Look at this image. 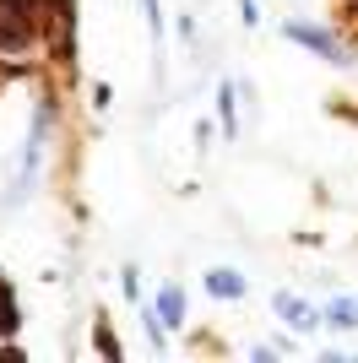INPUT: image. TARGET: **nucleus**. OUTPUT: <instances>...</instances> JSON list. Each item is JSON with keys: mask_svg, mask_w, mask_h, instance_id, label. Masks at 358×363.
<instances>
[{"mask_svg": "<svg viewBox=\"0 0 358 363\" xmlns=\"http://www.w3.org/2000/svg\"><path fill=\"white\" fill-rule=\"evenodd\" d=\"M277 315H283L288 325H293V331H315V325L326 320V315H315V309H310L304 298H293V293H277Z\"/></svg>", "mask_w": 358, "mask_h": 363, "instance_id": "f03ea898", "label": "nucleus"}, {"mask_svg": "<svg viewBox=\"0 0 358 363\" xmlns=\"http://www.w3.org/2000/svg\"><path fill=\"white\" fill-rule=\"evenodd\" d=\"M217 104H223V130L234 136V87H223V92H217Z\"/></svg>", "mask_w": 358, "mask_h": 363, "instance_id": "423d86ee", "label": "nucleus"}, {"mask_svg": "<svg viewBox=\"0 0 358 363\" xmlns=\"http://www.w3.org/2000/svg\"><path fill=\"white\" fill-rule=\"evenodd\" d=\"M207 288L217 293V298H239V293H244V277L228 272V266H217V272H207Z\"/></svg>", "mask_w": 358, "mask_h": 363, "instance_id": "39448f33", "label": "nucleus"}, {"mask_svg": "<svg viewBox=\"0 0 358 363\" xmlns=\"http://www.w3.org/2000/svg\"><path fill=\"white\" fill-rule=\"evenodd\" d=\"M320 315H326L337 331H358V303H353V298H331Z\"/></svg>", "mask_w": 358, "mask_h": 363, "instance_id": "20e7f679", "label": "nucleus"}, {"mask_svg": "<svg viewBox=\"0 0 358 363\" xmlns=\"http://www.w3.org/2000/svg\"><path fill=\"white\" fill-rule=\"evenodd\" d=\"M141 11H147V28H152V38L163 33V11H158V0H141Z\"/></svg>", "mask_w": 358, "mask_h": 363, "instance_id": "0eeeda50", "label": "nucleus"}, {"mask_svg": "<svg viewBox=\"0 0 358 363\" xmlns=\"http://www.w3.org/2000/svg\"><path fill=\"white\" fill-rule=\"evenodd\" d=\"M152 315L163 320L168 331H179V325H185V293H179V288H163V293H158V309H152Z\"/></svg>", "mask_w": 358, "mask_h": 363, "instance_id": "7ed1b4c3", "label": "nucleus"}, {"mask_svg": "<svg viewBox=\"0 0 358 363\" xmlns=\"http://www.w3.org/2000/svg\"><path fill=\"white\" fill-rule=\"evenodd\" d=\"M16 325V309H11V298H6V288H0V331H11Z\"/></svg>", "mask_w": 358, "mask_h": 363, "instance_id": "6e6552de", "label": "nucleus"}, {"mask_svg": "<svg viewBox=\"0 0 358 363\" xmlns=\"http://www.w3.org/2000/svg\"><path fill=\"white\" fill-rule=\"evenodd\" d=\"M239 16H244V28H255L261 16H255V0H239Z\"/></svg>", "mask_w": 358, "mask_h": 363, "instance_id": "1a4fd4ad", "label": "nucleus"}, {"mask_svg": "<svg viewBox=\"0 0 358 363\" xmlns=\"http://www.w3.org/2000/svg\"><path fill=\"white\" fill-rule=\"evenodd\" d=\"M288 38L293 44H304V49H315V55H326V60H347V49L331 38V33H320V28H304V22H288Z\"/></svg>", "mask_w": 358, "mask_h": 363, "instance_id": "f257e3e1", "label": "nucleus"}]
</instances>
